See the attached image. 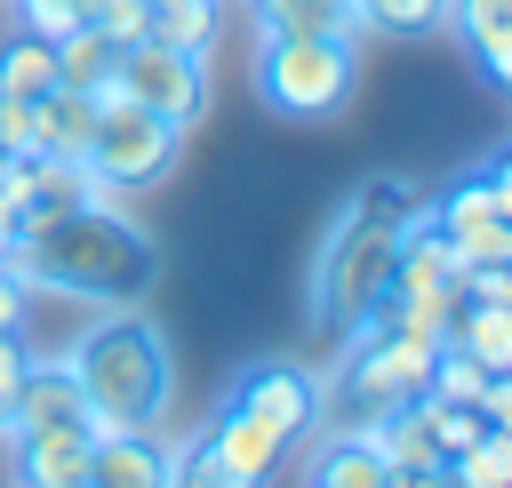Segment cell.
<instances>
[{
  "label": "cell",
  "instance_id": "obj_7",
  "mask_svg": "<svg viewBox=\"0 0 512 488\" xmlns=\"http://www.w3.org/2000/svg\"><path fill=\"white\" fill-rule=\"evenodd\" d=\"M224 408H240L256 432H272L280 448L288 440H304L312 432V416H320V392H312V376L304 368H288V360H264V368H248L240 384H232V400Z\"/></svg>",
  "mask_w": 512,
  "mask_h": 488
},
{
  "label": "cell",
  "instance_id": "obj_1",
  "mask_svg": "<svg viewBox=\"0 0 512 488\" xmlns=\"http://www.w3.org/2000/svg\"><path fill=\"white\" fill-rule=\"evenodd\" d=\"M8 264H16L32 288L96 296V304H136V296L160 280L152 240H144L128 216H112L104 200L24 216V224H16V240H8Z\"/></svg>",
  "mask_w": 512,
  "mask_h": 488
},
{
  "label": "cell",
  "instance_id": "obj_9",
  "mask_svg": "<svg viewBox=\"0 0 512 488\" xmlns=\"http://www.w3.org/2000/svg\"><path fill=\"white\" fill-rule=\"evenodd\" d=\"M88 480L96 488H160V480H176V456H160L152 432L104 424V432H88Z\"/></svg>",
  "mask_w": 512,
  "mask_h": 488
},
{
  "label": "cell",
  "instance_id": "obj_18",
  "mask_svg": "<svg viewBox=\"0 0 512 488\" xmlns=\"http://www.w3.org/2000/svg\"><path fill=\"white\" fill-rule=\"evenodd\" d=\"M48 88H56V48L32 40V32H16L0 48V96H48Z\"/></svg>",
  "mask_w": 512,
  "mask_h": 488
},
{
  "label": "cell",
  "instance_id": "obj_11",
  "mask_svg": "<svg viewBox=\"0 0 512 488\" xmlns=\"http://www.w3.org/2000/svg\"><path fill=\"white\" fill-rule=\"evenodd\" d=\"M480 216H512V160H488L472 176H456L440 200H424V224H480Z\"/></svg>",
  "mask_w": 512,
  "mask_h": 488
},
{
  "label": "cell",
  "instance_id": "obj_12",
  "mask_svg": "<svg viewBox=\"0 0 512 488\" xmlns=\"http://www.w3.org/2000/svg\"><path fill=\"white\" fill-rule=\"evenodd\" d=\"M448 24L472 40V64L504 88L512 80V0H448Z\"/></svg>",
  "mask_w": 512,
  "mask_h": 488
},
{
  "label": "cell",
  "instance_id": "obj_2",
  "mask_svg": "<svg viewBox=\"0 0 512 488\" xmlns=\"http://www.w3.org/2000/svg\"><path fill=\"white\" fill-rule=\"evenodd\" d=\"M416 192L408 184H392V176H368L352 200H344V216H336V232L320 240V264H312V320L328 328V336H344L376 296H384V280H392V240L416 224Z\"/></svg>",
  "mask_w": 512,
  "mask_h": 488
},
{
  "label": "cell",
  "instance_id": "obj_19",
  "mask_svg": "<svg viewBox=\"0 0 512 488\" xmlns=\"http://www.w3.org/2000/svg\"><path fill=\"white\" fill-rule=\"evenodd\" d=\"M440 232V224H432ZM440 248H448V264L464 272V264H504L512 256V216H480V224H448L440 232Z\"/></svg>",
  "mask_w": 512,
  "mask_h": 488
},
{
  "label": "cell",
  "instance_id": "obj_17",
  "mask_svg": "<svg viewBox=\"0 0 512 488\" xmlns=\"http://www.w3.org/2000/svg\"><path fill=\"white\" fill-rule=\"evenodd\" d=\"M448 480H464V488H504V480H512V424H488L480 440H464V448L448 456Z\"/></svg>",
  "mask_w": 512,
  "mask_h": 488
},
{
  "label": "cell",
  "instance_id": "obj_4",
  "mask_svg": "<svg viewBox=\"0 0 512 488\" xmlns=\"http://www.w3.org/2000/svg\"><path fill=\"white\" fill-rule=\"evenodd\" d=\"M352 40L336 32H264V56H256V96L280 112V120H328L344 112L352 96Z\"/></svg>",
  "mask_w": 512,
  "mask_h": 488
},
{
  "label": "cell",
  "instance_id": "obj_15",
  "mask_svg": "<svg viewBox=\"0 0 512 488\" xmlns=\"http://www.w3.org/2000/svg\"><path fill=\"white\" fill-rule=\"evenodd\" d=\"M48 48H56V88H96V80L112 72V56H120V40L96 32V24H72V32L48 40Z\"/></svg>",
  "mask_w": 512,
  "mask_h": 488
},
{
  "label": "cell",
  "instance_id": "obj_13",
  "mask_svg": "<svg viewBox=\"0 0 512 488\" xmlns=\"http://www.w3.org/2000/svg\"><path fill=\"white\" fill-rule=\"evenodd\" d=\"M312 480H320V488H384L392 472H384V448L368 440V424H352L344 440H328V448L312 456Z\"/></svg>",
  "mask_w": 512,
  "mask_h": 488
},
{
  "label": "cell",
  "instance_id": "obj_3",
  "mask_svg": "<svg viewBox=\"0 0 512 488\" xmlns=\"http://www.w3.org/2000/svg\"><path fill=\"white\" fill-rule=\"evenodd\" d=\"M72 384L88 400V432L104 424H128V432H152L176 400V360H168V336L144 320V312H104L80 344H72Z\"/></svg>",
  "mask_w": 512,
  "mask_h": 488
},
{
  "label": "cell",
  "instance_id": "obj_5",
  "mask_svg": "<svg viewBox=\"0 0 512 488\" xmlns=\"http://www.w3.org/2000/svg\"><path fill=\"white\" fill-rule=\"evenodd\" d=\"M112 88L176 128H192L208 112V72H200V48H168V40H120L112 56Z\"/></svg>",
  "mask_w": 512,
  "mask_h": 488
},
{
  "label": "cell",
  "instance_id": "obj_21",
  "mask_svg": "<svg viewBox=\"0 0 512 488\" xmlns=\"http://www.w3.org/2000/svg\"><path fill=\"white\" fill-rule=\"evenodd\" d=\"M80 24V0H16V32H32V40H64Z\"/></svg>",
  "mask_w": 512,
  "mask_h": 488
},
{
  "label": "cell",
  "instance_id": "obj_16",
  "mask_svg": "<svg viewBox=\"0 0 512 488\" xmlns=\"http://www.w3.org/2000/svg\"><path fill=\"white\" fill-rule=\"evenodd\" d=\"M144 40L208 48V40H216V0H144Z\"/></svg>",
  "mask_w": 512,
  "mask_h": 488
},
{
  "label": "cell",
  "instance_id": "obj_22",
  "mask_svg": "<svg viewBox=\"0 0 512 488\" xmlns=\"http://www.w3.org/2000/svg\"><path fill=\"white\" fill-rule=\"evenodd\" d=\"M32 368V344H24V328L16 320H0V392L16 400V376Z\"/></svg>",
  "mask_w": 512,
  "mask_h": 488
},
{
  "label": "cell",
  "instance_id": "obj_14",
  "mask_svg": "<svg viewBox=\"0 0 512 488\" xmlns=\"http://www.w3.org/2000/svg\"><path fill=\"white\" fill-rule=\"evenodd\" d=\"M256 32H336V40H360V8L352 0H256Z\"/></svg>",
  "mask_w": 512,
  "mask_h": 488
},
{
  "label": "cell",
  "instance_id": "obj_6",
  "mask_svg": "<svg viewBox=\"0 0 512 488\" xmlns=\"http://www.w3.org/2000/svg\"><path fill=\"white\" fill-rule=\"evenodd\" d=\"M176 144H184L176 120H160V112H144V104H104L80 160H88L96 184L112 192V184H160V176L176 168Z\"/></svg>",
  "mask_w": 512,
  "mask_h": 488
},
{
  "label": "cell",
  "instance_id": "obj_10",
  "mask_svg": "<svg viewBox=\"0 0 512 488\" xmlns=\"http://www.w3.org/2000/svg\"><path fill=\"white\" fill-rule=\"evenodd\" d=\"M8 456H16V480H32V488H80V480H88V424L16 432Z\"/></svg>",
  "mask_w": 512,
  "mask_h": 488
},
{
  "label": "cell",
  "instance_id": "obj_20",
  "mask_svg": "<svg viewBox=\"0 0 512 488\" xmlns=\"http://www.w3.org/2000/svg\"><path fill=\"white\" fill-rule=\"evenodd\" d=\"M352 8H360V32H400V40L448 24V0H352Z\"/></svg>",
  "mask_w": 512,
  "mask_h": 488
},
{
  "label": "cell",
  "instance_id": "obj_8",
  "mask_svg": "<svg viewBox=\"0 0 512 488\" xmlns=\"http://www.w3.org/2000/svg\"><path fill=\"white\" fill-rule=\"evenodd\" d=\"M272 464H280V440L256 432L240 408H216V424H208L200 448L176 464V480H224V488H248V480H264Z\"/></svg>",
  "mask_w": 512,
  "mask_h": 488
}]
</instances>
